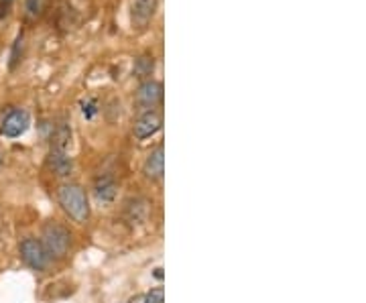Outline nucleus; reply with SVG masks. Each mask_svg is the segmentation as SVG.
<instances>
[{"mask_svg":"<svg viewBox=\"0 0 366 303\" xmlns=\"http://www.w3.org/2000/svg\"><path fill=\"white\" fill-rule=\"evenodd\" d=\"M61 208L67 212L69 218H74L76 222L84 224L90 216V206H88V198L86 192L79 185H64L57 194Z\"/></svg>","mask_w":366,"mask_h":303,"instance_id":"1","label":"nucleus"},{"mask_svg":"<svg viewBox=\"0 0 366 303\" xmlns=\"http://www.w3.org/2000/svg\"><path fill=\"white\" fill-rule=\"evenodd\" d=\"M31 126V116L23 108H13L4 114V119L0 122V134L6 139H16L23 136Z\"/></svg>","mask_w":366,"mask_h":303,"instance_id":"2","label":"nucleus"},{"mask_svg":"<svg viewBox=\"0 0 366 303\" xmlns=\"http://www.w3.org/2000/svg\"><path fill=\"white\" fill-rule=\"evenodd\" d=\"M43 249L51 257H64L69 249V232L64 226L49 224L43 232Z\"/></svg>","mask_w":366,"mask_h":303,"instance_id":"3","label":"nucleus"},{"mask_svg":"<svg viewBox=\"0 0 366 303\" xmlns=\"http://www.w3.org/2000/svg\"><path fill=\"white\" fill-rule=\"evenodd\" d=\"M21 257H23L25 264H29L35 271H45L47 263H49V254L45 252L43 244L37 238H25L21 242Z\"/></svg>","mask_w":366,"mask_h":303,"instance_id":"4","label":"nucleus"},{"mask_svg":"<svg viewBox=\"0 0 366 303\" xmlns=\"http://www.w3.org/2000/svg\"><path fill=\"white\" fill-rule=\"evenodd\" d=\"M161 124H163L161 114L155 110H149V112L141 114L139 120L134 122V136L137 139H149L161 129Z\"/></svg>","mask_w":366,"mask_h":303,"instance_id":"5","label":"nucleus"},{"mask_svg":"<svg viewBox=\"0 0 366 303\" xmlns=\"http://www.w3.org/2000/svg\"><path fill=\"white\" fill-rule=\"evenodd\" d=\"M161 98H163V86L153 79L144 81L137 92V100L144 106H155L157 102H161Z\"/></svg>","mask_w":366,"mask_h":303,"instance_id":"6","label":"nucleus"},{"mask_svg":"<svg viewBox=\"0 0 366 303\" xmlns=\"http://www.w3.org/2000/svg\"><path fill=\"white\" fill-rule=\"evenodd\" d=\"M157 11V0H134L132 2V23L147 25Z\"/></svg>","mask_w":366,"mask_h":303,"instance_id":"7","label":"nucleus"},{"mask_svg":"<svg viewBox=\"0 0 366 303\" xmlns=\"http://www.w3.org/2000/svg\"><path fill=\"white\" fill-rule=\"evenodd\" d=\"M165 172V157H163V146H157L147 161H144V175L147 177H153V179H159Z\"/></svg>","mask_w":366,"mask_h":303,"instance_id":"8","label":"nucleus"},{"mask_svg":"<svg viewBox=\"0 0 366 303\" xmlns=\"http://www.w3.org/2000/svg\"><path fill=\"white\" fill-rule=\"evenodd\" d=\"M49 165H51V169L57 175H61V177H66L71 173V159L67 157L66 151H59V149H53L51 155H49Z\"/></svg>","mask_w":366,"mask_h":303,"instance_id":"9","label":"nucleus"},{"mask_svg":"<svg viewBox=\"0 0 366 303\" xmlns=\"http://www.w3.org/2000/svg\"><path fill=\"white\" fill-rule=\"evenodd\" d=\"M96 198L100 199L102 204H110L112 199L117 198V184L112 177H104L96 184Z\"/></svg>","mask_w":366,"mask_h":303,"instance_id":"10","label":"nucleus"},{"mask_svg":"<svg viewBox=\"0 0 366 303\" xmlns=\"http://www.w3.org/2000/svg\"><path fill=\"white\" fill-rule=\"evenodd\" d=\"M45 9V0H25V11L29 16H39Z\"/></svg>","mask_w":366,"mask_h":303,"instance_id":"11","label":"nucleus"},{"mask_svg":"<svg viewBox=\"0 0 366 303\" xmlns=\"http://www.w3.org/2000/svg\"><path fill=\"white\" fill-rule=\"evenodd\" d=\"M147 303H165V289L163 287H155L147 293Z\"/></svg>","mask_w":366,"mask_h":303,"instance_id":"12","label":"nucleus"},{"mask_svg":"<svg viewBox=\"0 0 366 303\" xmlns=\"http://www.w3.org/2000/svg\"><path fill=\"white\" fill-rule=\"evenodd\" d=\"M84 114H86V119H92L96 114V102L94 100L88 102V104H84Z\"/></svg>","mask_w":366,"mask_h":303,"instance_id":"13","label":"nucleus"},{"mask_svg":"<svg viewBox=\"0 0 366 303\" xmlns=\"http://www.w3.org/2000/svg\"><path fill=\"white\" fill-rule=\"evenodd\" d=\"M129 303H147V295H141V293H139V295L131 297V299H129Z\"/></svg>","mask_w":366,"mask_h":303,"instance_id":"14","label":"nucleus"},{"mask_svg":"<svg viewBox=\"0 0 366 303\" xmlns=\"http://www.w3.org/2000/svg\"><path fill=\"white\" fill-rule=\"evenodd\" d=\"M153 275H155V279L161 281V279H163V269H155V273H153Z\"/></svg>","mask_w":366,"mask_h":303,"instance_id":"15","label":"nucleus"},{"mask_svg":"<svg viewBox=\"0 0 366 303\" xmlns=\"http://www.w3.org/2000/svg\"><path fill=\"white\" fill-rule=\"evenodd\" d=\"M4 2H11V0H4Z\"/></svg>","mask_w":366,"mask_h":303,"instance_id":"16","label":"nucleus"}]
</instances>
